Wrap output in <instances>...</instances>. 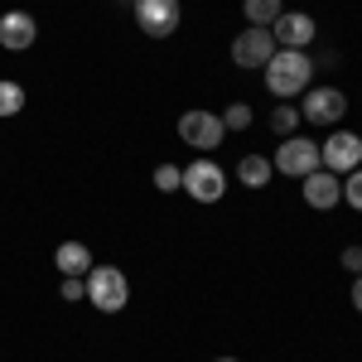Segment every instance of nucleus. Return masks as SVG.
Masks as SVG:
<instances>
[{
  "label": "nucleus",
  "mask_w": 362,
  "mask_h": 362,
  "mask_svg": "<svg viewBox=\"0 0 362 362\" xmlns=\"http://www.w3.org/2000/svg\"><path fill=\"white\" fill-rule=\"evenodd\" d=\"M34 39H39V25H34V15H25V10H10V15H0V49H10V54H25V49H34Z\"/></svg>",
  "instance_id": "nucleus-10"
},
{
  "label": "nucleus",
  "mask_w": 362,
  "mask_h": 362,
  "mask_svg": "<svg viewBox=\"0 0 362 362\" xmlns=\"http://www.w3.org/2000/svg\"><path fill=\"white\" fill-rule=\"evenodd\" d=\"M63 300H87V276H63Z\"/></svg>",
  "instance_id": "nucleus-21"
},
{
  "label": "nucleus",
  "mask_w": 362,
  "mask_h": 362,
  "mask_svg": "<svg viewBox=\"0 0 362 362\" xmlns=\"http://www.w3.org/2000/svg\"><path fill=\"white\" fill-rule=\"evenodd\" d=\"M25 112V87L0 78V116H20Z\"/></svg>",
  "instance_id": "nucleus-17"
},
{
  "label": "nucleus",
  "mask_w": 362,
  "mask_h": 362,
  "mask_svg": "<svg viewBox=\"0 0 362 362\" xmlns=\"http://www.w3.org/2000/svg\"><path fill=\"white\" fill-rule=\"evenodd\" d=\"M218 362H237V358H218Z\"/></svg>",
  "instance_id": "nucleus-24"
},
{
  "label": "nucleus",
  "mask_w": 362,
  "mask_h": 362,
  "mask_svg": "<svg viewBox=\"0 0 362 362\" xmlns=\"http://www.w3.org/2000/svg\"><path fill=\"white\" fill-rule=\"evenodd\" d=\"M319 169V145L305 136H285L276 150V174H290V179H305Z\"/></svg>",
  "instance_id": "nucleus-7"
},
{
  "label": "nucleus",
  "mask_w": 362,
  "mask_h": 362,
  "mask_svg": "<svg viewBox=\"0 0 362 362\" xmlns=\"http://www.w3.org/2000/svg\"><path fill=\"white\" fill-rule=\"evenodd\" d=\"M309 78H314V63H309L305 49H276L271 63H266V92L280 97V102L309 92Z\"/></svg>",
  "instance_id": "nucleus-1"
},
{
  "label": "nucleus",
  "mask_w": 362,
  "mask_h": 362,
  "mask_svg": "<svg viewBox=\"0 0 362 362\" xmlns=\"http://www.w3.org/2000/svg\"><path fill=\"white\" fill-rule=\"evenodd\" d=\"M54 261H58L63 276H87V271H92V251H87L83 242H63V247L54 251Z\"/></svg>",
  "instance_id": "nucleus-13"
},
{
  "label": "nucleus",
  "mask_w": 362,
  "mask_h": 362,
  "mask_svg": "<svg viewBox=\"0 0 362 362\" xmlns=\"http://www.w3.org/2000/svg\"><path fill=\"white\" fill-rule=\"evenodd\" d=\"M223 126H227V131H247V126H251V107H247V102H232V107L223 112Z\"/></svg>",
  "instance_id": "nucleus-19"
},
{
  "label": "nucleus",
  "mask_w": 362,
  "mask_h": 362,
  "mask_svg": "<svg viewBox=\"0 0 362 362\" xmlns=\"http://www.w3.org/2000/svg\"><path fill=\"white\" fill-rule=\"evenodd\" d=\"M242 10H247V20H251L256 29H271L280 15H285V5H280V0H247Z\"/></svg>",
  "instance_id": "nucleus-15"
},
{
  "label": "nucleus",
  "mask_w": 362,
  "mask_h": 362,
  "mask_svg": "<svg viewBox=\"0 0 362 362\" xmlns=\"http://www.w3.org/2000/svg\"><path fill=\"white\" fill-rule=\"evenodd\" d=\"M184 194L194 198V203H218L227 194V174L213 160H194V165L184 169V184H179Z\"/></svg>",
  "instance_id": "nucleus-5"
},
{
  "label": "nucleus",
  "mask_w": 362,
  "mask_h": 362,
  "mask_svg": "<svg viewBox=\"0 0 362 362\" xmlns=\"http://www.w3.org/2000/svg\"><path fill=\"white\" fill-rule=\"evenodd\" d=\"M271 54H276L271 29H242V34L232 39V63H237V68H266Z\"/></svg>",
  "instance_id": "nucleus-9"
},
{
  "label": "nucleus",
  "mask_w": 362,
  "mask_h": 362,
  "mask_svg": "<svg viewBox=\"0 0 362 362\" xmlns=\"http://www.w3.org/2000/svg\"><path fill=\"white\" fill-rule=\"evenodd\" d=\"M179 184H184V169L179 165H160L155 169V189H160V194H174Z\"/></svg>",
  "instance_id": "nucleus-18"
},
{
  "label": "nucleus",
  "mask_w": 362,
  "mask_h": 362,
  "mask_svg": "<svg viewBox=\"0 0 362 362\" xmlns=\"http://www.w3.org/2000/svg\"><path fill=\"white\" fill-rule=\"evenodd\" d=\"M319 169H329V174H353V169H362V136H353V131H334V136L319 145Z\"/></svg>",
  "instance_id": "nucleus-3"
},
{
  "label": "nucleus",
  "mask_w": 362,
  "mask_h": 362,
  "mask_svg": "<svg viewBox=\"0 0 362 362\" xmlns=\"http://www.w3.org/2000/svg\"><path fill=\"white\" fill-rule=\"evenodd\" d=\"M343 198H348V208H358V213H362V169L343 174Z\"/></svg>",
  "instance_id": "nucleus-20"
},
{
  "label": "nucleus",
  "mask_w": 362,
  "mask_h": 362,
  "mask_svg": "<svg viewBox=\"0 0 362 362\" xmlns=\"http://www.w3.org/2000/svg\"><path fill=\"white\" fill-rule=\"evenodd\" d=\"M131 10H136V25L150 39H169L184 20V0H136Z\"/></svg>",
  "instance_id": "nucleus-4"
},
{
  "label": "nucleus",
  "mask_w": 362,
  "mask_h": 362,
  "mask_svg": "<svg viewBox=\"0 0 362 362\" xmlns=\"http://www.w3.org/2000/svg\"><path fill=\"white\" fill-rule=\"evenodd\" d=\"M305 203H309V208H319V213L338 208V203H343V179H338V174H329V169L305 174Z\"/></svg>",
  "instance_id": "nucleus-12"
},
{
  "label": "nucleus",
  "mask_w": 362,
  "mask_h": 362,
  "mask_svg": "<svg viewBox=\"0 0 362 362\" xmlns=\"http://www.w3.org/2000/svg\"><path fill=\"white\" fill-rule=\"evenodd\" d=\"M271 39H276L280 49H309L314 44V20L300 15V10H285L276 25H271Z\"/></svg>",
  "instance_id": "nucleus-11"
},
{
  "label": "nucleus",
  "mask_w": 362,
  "mask_h": 362,
  "mask_svg": "<svg viewBox=\"0 0 362 362\" xmlns=\"http://www.w3.org/2000/svg\"><path fill=\"white\" fill-rule=\"evenodd\" d=\"M87 300L102 314H121V309L131 305V285H126V276L116 266H92L87 271Z\"/></svg>",
  "instance_id": "nucleus-2"
},
{
  "label": "nucleus",
  "mask_w": 362,
  "mask_h": 362,
  "mask_svg": "<svg viewBox=\"0 0 362 362\" xmlns=\"http://www.w3.org/2000/svg\"><path fill=\"white\" fill-rule=\"evenodd\" d=\"M343 271H348V276H362V247L343 251Z\"/></svg>",
  "instance_id": "nucleus-22"
},
{
  "label": "nucleus",
  "mask_w": 362,
  "mask_h": 362,
  "mask_svg": "<svg viewBox=\"0 0 362 362\" xmlns=\"http://www.w3.org/2000/svg\"><path fill=\"white\" fill-rule=\"evenodd\" d=\"M353 305H358V314H362V276H353Z\"/></svg>",
  "instance_id": "nucleus-23"
},
{
  "label": "nucleus",
  "mask_w": 362,
  "mask_h": 362,
  "mask_svg": "<svg viewBox=\"0 0 362 362\" xmlns=\"http://www.w3.org/2000/svg\"><path fill=\"white\" fill-rule=\"evenodd\" d=\"M223 136H227L223 116H213V112H184L179 116V140L194 145V150H218Z\"/></svg>",
  "instance_id": "nucleus-6"
},
{
  "label": "nucleus",
  "mask_w": 362,
  "mask_h": 362,
  "mask_svg": "<svg viewBox=\"0 0 362 362\" xmlns=\"http://www.w3.org/2000/svg\"><path fill=\"white\" fill-rule=\"evenodd\" d=\"M343 112H348V97L338 87H309L305 107H300V116H305L309 126H338Z\"/></svg>",
  "instance_id": "nucleus-8"
},
{
  "label": "nucleus",
  "mask_w": 362,
  "mask_h": 362,
  "mask_svg": "<svg viewBox=\"0 0 362 362\" xmlns=\"http://www.w3.org/2000/svg\"><path fill=\"white\" fill-rule=\"evenodd\" d=\"M300 121H305L300 107H276V112H271V131L285 140V136H295V131H300Z\"/></svg>",
  "instance_id": "nucleus-16"
},
{
  "label": "nucleus",
  "mask_w": 362,
  "mask_h": 362,
  "mask_svg": "<svg viewBox=\"0 0 362 362\" xmlns=\"http://www.w3.org/2000/svg\"><path fill=\"white\" fill-rule=\"evenodd\" d=\"M271 160L266 155H242V165H237V184H247V189H266L271 184Z\"/></svg>",
  "instance_id": "nucleus-14"
}]
</instances>
